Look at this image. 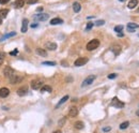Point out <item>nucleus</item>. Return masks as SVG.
<instances>
[{
	"mask_svg": "<svg viewBox=\"0 0 139 133\" xmlns=\"http://www.w3.org/2000/svg\"><path fill=\"white\" fill-rule=\"evenodd\" d=\"M100 46V41L97 40V39H93V40H91L90 42L87 44V49L88 50H94L95 48H97V47Z\"/></svg>",
	"mask_w": 139,
	"mask_h": 133,
	"instance_id": "nucleus-1",
	"label": "nucleus"
},
{
	"mask_svg": "<svg viewBox=\"0 0 139 133\" xmlns=\"http://www.w3.org/2000/svg\"><path fill=\"white\" fill-rule=\"evenodd\" d=\"M95 79H96V75H89L85 79V81L83 82V84H81V87H86V86H89V85H91L93 83V82L95 81Z\"/></svg>",
	"mask_w": 139,
	"mask_h": 133,
	"instance_id": "nucleus-2",
	"label": "nucleus"
},
{
	"mask_svg": "<svg viewBox=\"0 0 139 133\" xmlns=\"http://www.w3.org/2000/svg\"><path fill=\"white\" fill-rule=\"evenodd\" d=\"M110 105H111V106H113V107H116V109H122V107H124L125 104L123 102H121L118 98H113V99L111 100Z\"/></svg>",
	"mask_w": 139,
	"mask_h": 133,
	"instance_id": "nucleus-3",
	"label": "nucleus"
},
{
	"mask_svg": "<svg viewBox=\"0 0 139 133\" xmlns=\"http://www.w3.org/2000/svg\"><path fill=\"white\" fill-rule=\"evenodd\" d=\"M89 61L88 58H86V57H79L78 59H76L74 62V66H85L86 63H87Z\"/></svg>",
	"mask_w": 139,
	"mask_h": 133,
	"instance_id": "nucleus-4",
	"label": "nucleus"
},
{
	"mask_svg": "<svg viewBox=\"0 0 139 133\" xmlns=\"http://www.w3.org/2000/svg\"><path fill=\"white\" fill-rule=\"evenodd\" d=\"M49 17V15L47 13H39V14L34 15V19L35 20H39V22H45L47 20Z\"/></svg>",
	"mask_w": 139,
	"mask_h": 133,
	"instance_id": "nucleus-5",
	"label": "nucleus"
},
{
	"mask_svg": "<svg viewBox=\"0 0 139 133\" xmlns=\"http://www.w3.org/2000/svg\"><path fill=\"white\" fill-rule=\"evenodd\" d=\"M43 82L40 81V79H34V81L31 82V88L34 89V90H38V89H41L43 86Z\"/></svg>",
	"mask_w": 139,
	"mask_h": 133,
	"instance_id": "nucleus-6",
	"label": "nucleus"
},
{
	"mask_svg": "<svg viewBox=\"0 0 139 133\" xmlns=\"http://www.w3.org/2000/svg\"><path fill=\"white\" fill-rule=\"evenodd\" d=\"M14 74V71H13V69L11 68V66H6L3 70V75L4 77H6V79H10L12 75Z\"/></svg>",
	"mask_w": 139,
	"mask_h": 133,
	"instance_id": "nucleus-7",
	"label": "nucleus"
},
{
	"mask_svg": "<svg viewBox=\"0 0 139 133\" xmlns=\"http://www.w3.org/2000/svg\"><path fill=\"white\" fill-rule=\"evenodd\" d=\"M9 79H10L11 84H18V83H20V82H22V76H18V75H16V74H13Z\"/></svg>",
	"mask_w": 139,
	"mask_h": 133,
	"instance_id": "nucleus-8",
	"label": "nucleus"
},
{
	"mask_svg": "<svg viewBox=\"0 0 139 133\" xmlns=\"http://www.w3.org/2000/svg\"><path fill=\"white\" fill-rule=\"evenodd\" d=\"M27 93H28V87L27 86L20 87V88L17 90V95L19 96V97H24V96H26Z\"/></svg>",
	"mask_w": 139,
	"mask_h": 133,
	"instance_id": "nucleus-9",
	"label": "nucleus"
},
{
	"mask_svg": "<svg viewBox=\"0 0 139 133\" xmlns=\"http://www.w3.org/2000/svg\"><path fill=\"white\" fill-rule=\"evenodd\" d=\"M137 28H139L138 24H135V23H128V24H127V30H128L129 32H134Z\"/></svg>",
	"mask_w": 139,
	"mask_h": 133,
	"instance_id": "nucleus-10",
	"label": "nucleus"
},
{
	"mask_svg": "<svg viewBox=\"0 0 139 133\" xmlns=\"http://www.w3.org/2000/svg\"><path fill=\"white\" fill-rule=\"evenodd\" d=\"M9 95H10V90L8 88H6V87L0 88V98H6Z\"/></svg>",
	"mask_w": 139,
	"mask_h": 133,
	"instance_id": "nucleus-11",
	"label": "nucleus"
},
{
	"mask_svg": "<svg viewBox=\"0 0 139 133\" xmlns=\"http://www.w3.org/2000/svg\"><path fill=\"white\" fill-rule=\"evenodd\" d=\"M28 23H29V20L27 18L22 19V33H26L27 30H28Z\"/></svg>",
	"mask_w": 139,
	"mask_h": 133,
	"instance_id": "nucleus-12",
	"label": "nucleus"
},
{
	"mask_svg": "<svg viewBox=\"0 0 139 133\" xmlns=\"http://www.w3.org/2000/svg\"><path fill=\"white\" fill-rule=\"evenodd\" d=\"M77 115H78V109L75 106L71 107L70 109V112H69V116L70 117H76Z\"/></svg>",
	"mask_w": 139,
	"mask_h": 133,
	"instance_id": "nucleus-13",
	"label": "nucleus"
},
{
	"mask_svg": "<svg viewBox=\"0 0 139 133\" xmlns=\"http://www.w3.org/2000/svg\"><path fill=\"white\" fill-rule=\"evenodd\" d=\"M111 50H112V53L115 54V56H118V55L121 53V46H120V45H113V46L111 47Z\"/></svg>",
	"mask_w": 139,
	"mask_h": 133,
	"instance_id": "nucleus-14",
	"label": "nucleus"
},
{
	"mask_svg": "<svg viewBox=\"0 0 139 133\" xmlns=\"http://www.w3.org/2000/svg\"><path fill=\"white\" fill-rule=\"evenodd\" d=\"M69 99H70V97H69V96H64V97H63L62 99H61V100L58 102V104L56 105V109H59V107H60L61 105L63 104V103H65V102H67V101L69 100Z\"/></svg>",
	"mask_w": 139,
	"mask_h": 133,
	"instance_id": "nucleus-15",
	"label": "nucleus"
},
{
	"mask_svg": "<svg viewBox=\"0 0 139 133\" xmlns=\"http://www.w3.org/2000/svg\"><path fill=\"white\" fill-rule=\"evenodd\" d=\"M46 48L49 50H55V49H57V44L54 42H48V43H46Z\"/></svg>",
	"mask_w": 139,
	"mask_h": 133,
	"instance_id": "nucleus-16",
	"label": "nucleus"
},
{
	"mask_svg": "<svg viewBox=\"0 0 139 133\" xmlns=\"http://www.w3.org/2000/svg\"><path fill=\"white\" fill-rule=\"evenodd\" d=\"M14 6H15L16 9L22 8V6H25V0H16V1L14 2Z\"/></svg>",
	"mask_w": 139,
	"mask_h": 133,
	"instance_id": "nucleus-17",
	"label": "nucleus"
},
{
	"mask_svg": "<svg viewBox=\"0 0 139 133\" xmlns=\"http://www.w3.org/2000/svg\"><path fill=\"white\" fill-rule=\"evenodd\" d=\"M9 9H1L0 10V18H6L9 14Z\"/></svg>",
	"mask_w": 139,
	"mask_h": 133,
	"instance_id": "nucleus-18",
	"label": "nucleus"
},
{
	"mask_svg": "<svg viewBox=\"0 0 139 133\" xmlns=\"http://www.w3.org/2000/svg\"><path fill=\"white\" fill-rule=\"evenodd\" d=\"M63 23V19H61V18L59 17H56V18H52L50 20V25H60Z\"/></svg>",
	"mask_w": 139,
	"mask_h": 133,
	"instance_id": "nucleus-19",
	"label": "nucleus"
},
{
	"mask_svg": "<svg viewBox=\"0 0 139 133\" xmlns=\"http://www.w3.org/2000/svg\"><path fill=\"white\" fill-rule=\"evenodd\" d=\"M137 6H138V0H131V1L128 2V4H127L128 9H134Z\"/></svg>",
	"mask_w": 139,
	"mask_h": 133,
	"instance_id": "nucleus-20",
	"label": "nucleus"
},
{
	"mask_svg": "<svg viewBox=\"0 0 139 133\" xmlns=\"http://www.w3.org/2000/svg\"><path fill=\"white\" fill-rule=\"evenodd\" d=\"M74 127H75V129H77V130H81V129L85 128V125H83V121H76L75 125H74Z\"/></svg>",
	"mask_w": 139,
	"mask_h": 133,
	"instance_id": "nucleus-21",
	"label": "nucleus"
},
{
	"mask_svg": "<svg viewBox=\"0 0 139 133\" xmlns=\"http://www.w3.org/2000/svg\"><path fill=\"white\" fill-rule=\"evenodd\" d=\"M51 87L48 86V85H43L42 88H41V91L42 92H51Z\"/></svg>",
	"mask_w": 139,
	"mask_h": 133,
	"instance_id": "nucleus-22",
	"label": "nucleus"
},
{
	"mask_svg": "<svg viewBox=\"0 0 139 133\" xmlns=\"http://www.w3.org/2000/svg\"><path fill=\"white\" fill-rule=\"evenodd\" d=\"M16 36V32H14V31H12V32H10V33L6 34V36H1V38H0V42H2V41H4V40H6V39H8V38H11V36Z\"/></svg>",
	"mask_w": 139,
	"mask_h": 133,
	"instance_id": "nucleus-23",
	"label": "nucleus"
},
{
	"mask_svg": "<svg viewBox=\"0 0 139 133\" xmlns=\"http://www.w3.org/2000/svg\"><path fill=\"white\" fill-rule=\"evenodd\" d=\"M80 9H81V6L78 2H74V3H73V10H74L75 13H78L79 11H80Z\"/></svg>",
	"mask_w": 139,
	"mask_h": 133,
	"instance_id": "nucleus-24",
	"label": "nucleus"
},
{
	"mask_svg": "<svg viewBox=\"0 0 139 133\" xmlns=\"http://www.w3.org/2000/svg\"><path fill=\"white\" fill-rule=\"evenodd\" d=\"M36 54L40 55V56H43V57L47 56V52L44 48H36Z\"/></svg>",
	"mask_w": 139,
	"mask_h": 133,
	"instance_id": "nucleus-25",
	"label": "nucleus"
},
{
	"mask_svg": "<svg viewBox=\"0 0 139 133\" xmlns=\"http://www.w3.org/2000/svg\"><path fill=\"white\" fill-rule=\"evenodd\" d=\"M128 126H129L128 121H124V122H122L121 125H120V129H121V130H125V129H127V128H128Z\"/></svg>",
	"mask_w": 139,
	"mask_h": 133,
	"instance_id": "nucleus-26",
	"label": "nucleus"
},
{
	"mask_svg": "<svg viewBox=\"0 0 139 133\" xmlns=\"http://www.w3.org/2000/svg\"><path fill=\"white\" fill-rule=\"evenodd\" d=\"M122 30H123V26H122V25H118V26L115 27V31L117 33H120Z\"/></svg>",
	"mask_w": 139,
	"mask_h": 133,
	"instance_id": "nucleus-27",
	"label": "nucleus"
},
{
	"mask_svg": "<svg viewBox=\"0 0 139 133\" xmlns=\"http://www.w3.org/2000/svg\"><path fill=\"white\" fill-rule=\"evenodd\" d=\"M43 66H56V62L55 61H44V62H42Z\"/></svg>",
	"mask_w": 139,
	"mask_h": 133,
	"instance_id": "nucleus-28",
	"label": "nucleus"
},
{
	"mask_svg": "<svg viewBox=\"0 0 139 133\" xmlns=\"http://www.w3.org/2000/svg\"><path fill=\"white\" fill-rule=\"evenodd\" d=\"M4 57H6V54H4L3 52H0V66L3 63L4 61Z\"/></svg>",
	"mask_w": 139,
	"mask_h": 133,
	"instance_id": "nucleus-29",
	"label": "nucleus"
},
{
	"mask_svg": "<svg viewBox=\"0 0 139 133\" xmlns=\"http://www.w3.org/2000/svg\"><path fill=\"white\" fill-rule=\"evenodd\" d=\"M104 24H105V20H103V19H100V20H97V22H95V25H96V26H103Z\"/></svg>",
	"mask_w": 139,
	"mask_h": 133,
	"instance_id": "nucleus-30",
	"label": "nucleus"
},
{
	"mask_svg": "<svg viewBox=\"0 0 139 133\" xmlns=\"http://www.w3.org/2000/svg\"><path fill=\"white\" fill-rule=\"evenodd\" d=\"M93 25H94L93 23H88V24H87V27H86V31H89V30H90V29L93 27Z\"/></svg>",
	"mask_w": 139,
	"mask_h": 133,
	"instance_id": "nucleus-31",
	"label": "nucleus"
},
{
	"mask_svg": "<svg viewBox=\"0 0 139 133\" xmlns=\"http://www.w3.org/2000/svg\"><path fill=\"white\" fill-rule=\"evenodd\" d=\"M116 77H117V74H116V73H111V74L108 75L109 79H116Z\"/></svg>",
	"mask_w": 139,
	"mask_h": 133,
	"instance_id": "nucleus-32",
	"label": "nucleus"
},
{
	"mask_svg": "<svg viewBox=\"0 0 139 133\" xmlns=\"http://www.w3.org/2000/svg\"><path fill=\"white\" fill-rule=\"evenodd\" d=\"M38 1H39V0H27V3H28V4H34Z\"/></svg>",
	"mask_w": 139,
	"mask_h": 133,
	"instance_id": "nucleus-33",
	"label": "nucleus"
},
{
	"mask_svg": "<svg viewBox=\"0 0 139 133\" xmlns=\"http://www.w3.org/2000/svg\"><path fill=\"white\" fill-rule=\"evenodd\" d=\"M65 120H67V118H65V117H63V118L61 119V120H59V126H62L63 123L65 122Z\"/></svg>",
	"mask_w": 139,
	"mask_h": 133,
	"instance_id": "nucleus-34",
	"label": "nucleus"
},
{
	"mask_svg": "<svg viewBox=\"0 0 139 133\" xmlns=\"http://www.w3.org/2000/svg\"><path fill=\"white\" fill-rule=\"evenodd\" d=\"M111 130V127H105V128H103V131L104 132H108V131H110Z\"/></svg>",
	"mask_w": 139,
	"mask_h": 133,
	"instance_id": "nucleus-35",
	"label": "nucleus"
},
{
	"mask_svg": "<svg viewBox=\"0 0 139 133\" xmlns=\"http://www.w3.org/2000/svg\"><path fill=\"white\" fill-rule=\"evenodd\" d=\"M17 53H18V50H17V49H15L14 52H11V53H10V55H12V56H15V55H17Z\"/></svg>",
	"mask_w": 139,
	"mask_h": 133,
	"instance_id": "nucleus-36",
	"label": "nucleus"
},
{
	"mask_svg": "<svg viewBox=\"0 0 139 133\" xmlns=\"http://www.w3.org/2000/svg\"><path fill=\"white\" fill-rule=\"evenodd\" d=\"M10 0H0V3L1 4H4V3H6V2H9Z\"/></svg>",
	"mask_w": 139,
	"mask_h": 133,
	"instance_id": "nucleus-37",
	"label": "nucleus"
},
{
	"mask_svg": "<svg viewBox=\"0 0 139 133\" xmlns=\"http://www.w3.org/2000/svg\"><path fill=\"white\" fill-rule=\"evenodd\" d=\"M38 27V24H32L31 25V28H36Z\"/></svg>",
	"mask_w": 139,
	"mask_h": 133,
	"instance_id": "nucleus-38",
	"label": "nucleus"
},
{
	"mask_svg": "<svg viewBox=\"0 0 139 133\" xmlns=\"http://www.w3.org/2000/svg\"><path fill=\"white\" fill-rule=\"evenodd\" d=\"M61 63H62V65H63V66H69L67 62H65V61H62V62H61Z\"/></svg>",
	"mask_w": 139,
	"mask_h": 133,
	"instance_id": "nucleus-39",
	"label": "nucleus"
},
{
	"mask_svg": "<svg viewBox=\"0 0 139 133\" xmlns=\"http://www.w3.org/2000/svg\"><path fill=\"white\" fill-rule=\"evenodd\" d=\"M118 36H120V38H122V36H124V34H123L122 32H120V33H118Z\"/></svg>",
	"mask_w": 139,
	"mask_h": 133,
	"instance_id": "nucleus-40",
	"label": "nucleus"
},
{
	"mask_svg": "<svg viewBox=\"0 0 139 133\" xmlns=\"http://www.w3.org/2000/svg\"><path fill=\"white\" fill-rule=\"evenodd\" d=\"M36 11H38V12H41V11H43V8H38Z\"/></svg>",
	"mask_w": 139,
	"mask_h": 133,
	"instance_id": "nucleus-41",
	"label": "nucleus"
},
{
	"mask_svg": "<svg viewBox=\"0 0 139 133\" xmlns=\"http://www.w3.org/2000/svg\"><path fill=\"white\" fill-rule=\"evenodd\" d=\"M52 133H61V131H60V130H57V131H54Z\"/></svg>",
	"mask_w": 139,
	"mask_h": 133,
	"instance_id": "nucleus-42",
	"label": "nucleus"
},
{
	"mask_svg": "<svg viewBox=\"0 0 139 133\" xmlns=\"http://www.w3.org/2000/svg\"><path fill=\"white\" fill-rule=\"evenodd\" d=\"M2 24V18H0V25Z\"/></svg>",
	"mask_w": 139,
	"mask_h": 133,
	"instance_id": "nucleus-43",
	"label": "nucleus"
},
{
	"mask_svg": "<svg viewBox=\"0 0 139 133\" xmlns=\"http://www.w3.org/2000/svg\"><path fill=\"white\" fill-rule=\"evenodd\" d=\"M119 1H120V2H124L125 0H119Z\"/></svg>",
	"mask_w": 139,
	"mask_h": 133,
	"instance_id": "nucleus-44",
	"label": "nucleus"
},
{
	"mask_svg": "<svg viewBox=\"0 0 139 133\" xmlns=\"http://www.w3.org/2000/svg\"><path fill=\"white\" fill-rule=\"evenodd\" d=\"M136 114H137V115L139 116V111H138V112H137V113H136Z\"/></svg>",
	"mask_w": 139,
	"mask_h": 133,
	"instance_id": "nucleus-45",
	"label": "nucleus"
},
{
	"mask_svg": "<svg viewBox=\"0 0 139 133\" xmlns=\"http://www.w3.org/2000/svg\"><path fill=\"white\" fill-rule=\"evenodd\" d=\"M138 36H139V34H138Z\"/></svg>",
	"mask_w": 139,
	"mask_h": 133,
	"instance_id": "nucleus-46",
	"label": "nucleus"
}]
</instances>
